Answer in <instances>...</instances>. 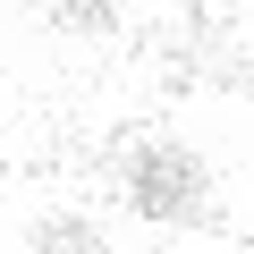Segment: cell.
I'll use <instances>...</instances> for the list:
<instances>
[{
  "label": "cell",
  "instance_id": "cell-1",
  "mask_svg": "<svg viewBox=\"0 0 254 254\" xmlns=\"http://www.w3.org/2000/svg\"><path fill=\"white\" fill-rule=\"evenodd\" d=\"M127 203L153 220H195L203 212V161L187 144H144L127 161Z\"/></svg>",
  "mask_w": 254,
  "mask_h": 254
},
{
  "label": "cell",
  "instance_id": "cell-2",
  "mask_svg": "<svg viewBox=\"0 0 254 254\" xmlns=\"http://www.w3.org/2000/svg\"><path fill=\"white\" fill-rule=\"evenodd\" d=\"M51 17L76 34H102V26H119V0H51Z\"/></svg>",
  "mask_w": 254,
  "mask_h": 254
},
{
  "label": "cell",
  "instance_id": "cell-3",
  "mask_svg": "<svg viewBox=\"0 0 254 254\" xmlns=\"http://www.w3.org/2000/svg\"><path fill=\"white\" fill-rule=\"evenodd\" d=\"M43 254H110V246H102L93 229H68V220H51V229H43Z\"/></svg>",
  "mask_w": 254,
  "mask_h": 254
}]
</instances>
